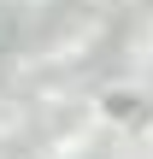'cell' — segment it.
I'll return each mask as SVG.
<instances>
[{"label": "cell", "instance_id": "277c9868", "mask_svg": "<svg viewBox=\"0 0 153 159\" xmlns=\"http://www.w3.org/2000/svg\"><path fill=\"white\" fill-rule=\"evenodd\" d=\"M6 6H12V12H47L53 0H6Z\"/></svg>", "mask_w": 153, "mask_h": 159}, {"label": "cell", "instance_id": "8992f818", "mask_svg": "<svg viewBox=\"0 0 153 159\" xmlns=\"http://www.w3.org/2000/svg\"><path fill=\"white\" fill-rule=\"evenodd\" d=\"M100 6H112V0H100Z\"/></svg>", "mask_w": 153, "mask_h": 159}, {"label": "cell", "instance_id": "6da1fadb", "mask_svg": "<svg viewBox=\"0 0 153 159\" xmlns=\"http://www.w3.org/2000/svg\"><path fill=\"white\" fill-rule=\"evenodd\" d=\"M83 153H88V130H59L41 148V159H83Z\"/></svg>", "mask_w": 153, "mask_h": 159}, {"label": "cell", "instance_id": "7a4b0ae2", "mask_svg": "<svg viewBox=\"0 0 153 159\" xmlns=\"http://www.w3.org/2000/svg\"><path fill=\"white\" fill-rule=\"evenodd\" d=\"M18 130H24V106H18V100H6V94H0V142H12V136H18Z\"/></svg>", "mask_w": 153, "mask_h": 159}, {"label": "cell", "instance_id": "5b68a950", "mask_svg": "<svg viewBox=\"0 0 153 159\" xmlns=\"http://www.w3.org/2000/svg\"><path fill=\"white\" fill-rule=\"evenodd\" d=\"M0 41H6V6H0Z\"/></svg>", "mask_w": 153, "mask_h": 159}, {"label": "cell", "instance_id": "3957f363", "mask_svg": "<svg viewBox=\"0 0 153 159\" xmlns=\"http://www.w3.org/2000/svg\"><path fill=\"white\" fill-rule=\"evenodd\" d=\"M130 59H136V65H153V18L130 35Z\"/></svg>", "mask_w": 153, "mask_h": 159}]
</instances>
